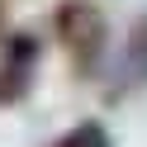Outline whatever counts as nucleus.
Instances as JSON below:
<instances>
[{
	"mask_svg": "<svg viewBox=\"0 0 147 147\" xmlns=\"http://www.w3.org/2000/svg\"><path fill=\"white\" fill-rule=\"evenodd\" d=\"M57 33L71 48V57H76L81 71H90L95 57L105 52V19H100V10L90 0H67V5H62L57 10Z\"/></svg>",
	"mask_w": 147,
	"mask_h": 147,
	"instance_id": "nucleus-1",
	"label": "nucleus"
},
{
	"mask_svg": "<svg viewBox=\"0 0 147 147\" xmlns=\"http://www.w3.org/2000/svg\"><path fill=\"white\" fill-rule=\"evenodd\" d=\"M33 62H38V43L33 33H14L5 43V67H0V105H14V100L29 90Z\"/></svg>",
	"mask_w": 147,
	"mask_h": 147,
	"instance_id": "nucleus-2",
	"label": "nucleus"
},
{
	"mask_svg": "<svg viewBox=\"0 0 147 147\" xmlns=\"http://www.w3.org/2000/svg\"><path fill=\"white\" fill-rule=\"evenodd\" d=\"M57 147H109V138H105V128H100V123H76Z\"/></svg>",
	"mask_w": 147,
	"mask_h": 147,
	"instance_id": "nucleus-3",
	"label": "nucleus"
},
{
	"mask_svg": "<svg viewBox=\"0 0 147 147\" xmlns=\"http://www.w3.org/2000/svg\"><path fill=\"white\" fill-rule=\"evenodd\" d=\"M128 67H133L138 81H147V19H138L133 29V48H128Z\"/></svg>",
	"mask_w": 147,
	"mask_h": 147,
	"instance_id": "nucleus-4",
	"label": "nucleus"
}]
</instances>
